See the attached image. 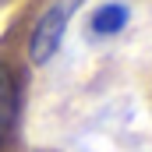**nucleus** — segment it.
<instances>
[{
  "label": "nucleus",
  "mask_w": 152,
  "mask_h": 152,
  "mask_svg": "<svg viewBox=\"0 0 152 152\" xmlns=\"http://www.w3.org/2000/svg\"><path fill=\"white\" fill-rule=\"evenodd\" d=\"M127 4H103V7H96V14H92V32L96 36H117L124 25H127Z\"/></svg>",
  "instance_id": "nucleus-3"
},
{
  "label": "nucleus",
  "mask_w": 152,
  "mask_h": 152,
  "mask_svg": "<svg viewBox=\"0 0 152 152\" xmlns=\"http://www.w3.org/2000/svg\"><path fill=\"white\" fill-rule=\"evenodd\" d=\"M81 0H57L53 7H46L42 14H39L36 28H32V36H28V60L32 64H50L53 57H57V50H60V42H64V32H67V21H71V14H75V7Z\"/></svg>",
  "instance_id": "nucleus-1"
},
{
  "label": "nucleus",
  "mask_w": 152,
  "mask_h": 152,
  "mask_svg": "<svg viewBox=\"0 0 152 152\" xmlns=\"http://www.w3.org/2000/svg\"><path fill=\"white\" fill-rule=\"evenodd\" d=\"M14 113H18V85H14V75L11 67L0 64V145L14 124Z\"/></svg>",
  "instance_id": "nucleus-2"
}]
</instances>
